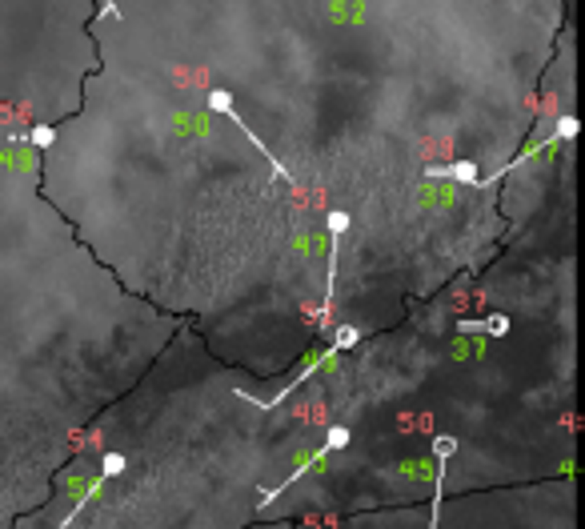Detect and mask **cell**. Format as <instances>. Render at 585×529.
Segmentation results:
<instances>
[{
    "label": "cell",
    "instance_id": "obj_3",
    "mask_svg": "<svg viewBox=\"0 0 585 529\" xmlns=\"http://www.w3.org/2000/svg\"><path fill=\"white\" fill-rule=\"evenodd\" d=\"M345 225H349L345 213H333V217H329V229H333V233H345Z\"/></svg>",
    "mask_w": 585,
    "mask_h": 529
},
{
    "label": "cell",
    "instance_id": "obj_5",
    "mask_svg": "<svg viewBox=\"0 0 585 529\" xmlns=\"http://www.w3.org/2000/svg\"><path fill=\"white\" fill-rule=\"evenodd\" d=\"M373 4H377V0H373Z\"/></svg>",
    "mask_w": 585,
    "mask_h": 529
},
{
    "label": "cell",
    "instance_id": "obj_1",
    "mask_svg": "<svg viewBox=\"0 0 585 529\" xmlns=\"http://www.w3.org/2000/svg\"><path fill=\"white\" fill-rule=\"evenodd\" d=\"M429 177H449V181H465V185H474L477 181V165H469V160H461V165H433Z\"/></svg>",
    "mask_w": 585,
    "mask_h": 529
},
{
    "label": "cell",
    "instance_id": "obj_4",
    "mask_svg": "<svg viewBox=\"0 0 585 529\" xmlns=\"http://www.w3.org/2000/svg\"><path fill=\"white\" fill-rule=\"evenodd\" d=\"M104 13H109V16H121V8H116L112 0H104Z\"/></svg>",
    "mask_w": 585,
    "mask_h": 529
},
{
    "label": "cell",
    "instance_id": "obj_2",
    "mask_svg": "<svg viewBox=\"0 0 585 529\" xmlns=\"http://www.w3.org/2000/svg\"><path fill=\"white\" fill-rule=\"evenodd\" d=\"M16 141H32L37 148H49L52 141H56V133H52V124H37L32 133H25V136H16Z\"/></svg>",
    "mask_w": 585,
    "mask_h": 529
}]
</instances>
